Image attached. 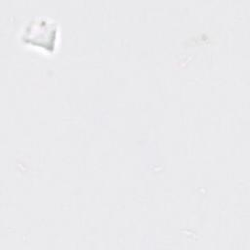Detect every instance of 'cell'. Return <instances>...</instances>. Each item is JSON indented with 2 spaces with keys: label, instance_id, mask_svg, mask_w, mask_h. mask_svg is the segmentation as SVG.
Here are the masks:
<instances>
[{
  "label": "cell",
  "instance_id": "6da1fadb",
  "mask_svg": "<svg viewBox=\"0 0 250 250\" xmlns=\"http://www.w3.org/2000/svg\"><path fill=\"white\" fill-rule=\"evenodd\" d=\"M58 39V23L44 17H35L29 20L21 32V40L23 44L48 53H52L56 49Z\"/></svg>",
  "mask_w": 250,
  "mask_h": 250
}]
</instances>
